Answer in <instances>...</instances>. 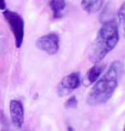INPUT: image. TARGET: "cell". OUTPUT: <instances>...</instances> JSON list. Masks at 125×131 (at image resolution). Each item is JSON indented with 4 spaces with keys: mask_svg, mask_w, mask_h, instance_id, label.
<instances>
[{
    "mask_svg": "<svg viewBox=\"0 0 125 131\" xmlns=\"http://www.w3.org/2000/svg\"><path fill=\"white\" fill-rule=\"evenodd\" d=\"M35 46L41 51H43L50 56L58 53L59 48H60V38H59V35L54 34V32H51V34L41 36L40 38L37 39Z\"/></svg>",
    "mask_w": 125,
    "mask_h": 131,
    "instance_id": "cell-4",
    "label": "cell"
},
{
    "mask_svg": "<svg viewBox=\"0 0 125 131\" xmlns=\"http://www.w3.org/2000/svg\"><path fill=\"white\" fill-rule=\"evenodd\" d=\"M9 111H10L11 122L14 127L18 129L22 128L24 121V110L22 103L18 100H11L9 103Z\"/></svg>",
    "mask_w": 125,
    "mask_h": 131,
    "instance_id": "cell-6",
    "label": "cell"
},
{
    "mask_svg": "<svg viewBox=\"0 0 125 131\" xmlns=\"http://www.w3.org/2000/svg\"><path fill=\"white\" fill-rule=\"evenodd\" d=\"M45 1L48 2V6L52 11V16L54 19H60L63 16L67 6L65 0H45Z\"/></svg>",
    "mask_w": 125,
    "mask_h": 131,
    "instance_id": "cell-7",
    "label": "cell"
},
{
    "mask_svg": "<svg viewBox=\"0 0 125 131\" xmlns=\"http://www.w3.org/2000/svg\"><path fill=\"white\" fill-rule=\"evenodd\" d=\"M117 17H118V20H120V24L122 26V28H123L124 35H125V2L121 6L118 14H117Z\"/></svg>",
    "mask_w": 125,
    "mask_h": 131,
    "instance_id": "cell-10",
    "label": "cell"
},
{
    "mask_svg": "<svg viewBox=\"0 0 125 131\" xmlns=\"http://www.w3.org/2000/svg\"><path fill=\"white\" fill-rule=\"evenodd\" d=\"M118 39H120V32L116 21L108 20L104 22L92 43L90 52L91 61L93 63H98L101 60H103L105 56L116 47Z\"/></svg>",
    "mask_w": 125,
    "mask_h": 131,
    "instance_id": "cell-2",
    "label": "cell"
},
{
    "mask_svg": "<svg viewBox=\"0 0 125 131\" xmlns=\"http://www.w3.org/2000/svg\"><path fill=\"white\" fill-rule=\"evenodd\" d=\"M123 131H125V127H124V130H123Z\"/></svg>",
    "mask_w": 125,
    "mask_h": 131,
    "instance_id": "cell-14",
    "label": "cell"
},
{
    "mask_svg": "<svg viewBox=\"0 0 125 131\" xmlns=\"http://www.w3.org/2000/svg\"><path fill=\"white\" fill-rule=\"evenodd\" d=\"M103 69H104V64H95V66H93V67H92L91 69L86 72V76H85L88 82L89 83H94L95 81L100 78Z\"/></svg>",
    "mask_w": 125,
    "mask_h": 131,
    "instance_id": "cell-9",
    "label": "cell"
},
{
    "mask_svg": "<svg viewBox=\"0 0 125 131\" xmlns=\"http://www.w3.org/2000/svg\"><path fill=\"white\" fill-rule=\"evenodd\" d=\"M81 83V78L80 74L78 72H72L68 76H65L63 79L60 81L58 86V93L59 96H67V94L71 93L73 90L79 88Z\"/></svg>",
    "mask_w": 125,
    "mask_h": 131,
    "instance_id": "cell-5",
    "label": "cell"
},
{
    "mask_svg": "<svg viewBox=\"0 0 125 131\" xmlns=\"http://www.w3.org/2000/svg\"><path fill=\"white\" fill-rule=\"evenodd\" d=\"M77 98H75L74 96H72L71 98H69V100L65 102V108H75L77 107Z\"/></svg>",
    "mask_w": 125,
    "mask_h": 131,
    "instance_id": "cell-11",
    "label": "cell"
},
{
    "mask_svg": "<svg viewBox=\"0 0 125 131\" xmlns=\"http://www.w3.org/2000/svg\"><path fill=\"white\" fill-rule=\"evenodd\" d=\"M0 10H6V2L5 0H0Z\"/></svg>",
    "mask_w": 125,
    "mask_h": 131,
    "instance_id": "cell-12",
    "label": "cell"
},
{
    "mask_svg": "<svg viewBox=\"0 0 125 131\" xmlns=\"http://www.w3.org/2000/svg\"><path fill=\"white\" fill-rule=\"evenodd\" d=\"M2 131H24V130H22V128H20V129H18V128H16V129H4Z\"/></svg>",
    "mask_w": 125,
    "mask_h": 131,
    "instance_id": "cell-13",
    "label": "cell"
},
{
    "mask_svg": "<svg viewBox=\"0 0 125 131\" xmlns=\"http://www.w3.org/2000/svg\"><path fill=\"white\" fill-rule=\"evenodd\" d=\"M104 2L105 0H81L82 8L88 14H95V12L100 11Z\"/></svg>",
    "mask_w": 125,
    "mask_h": 131,
    "instance_id": "cell-8",
    "label": "cell"
},
{
    "mask_svg": "<svg viewBox=\"0 0 125 131\" xmlns=\"http://www.w3.org/2000/svg\"><path fill=\"white\" fill-rule=\"evenodd\" d=\"M123 72V63L121 61L112 62L103 76L94 82V86L91 88L88 94L86 102L90 106L96 107L107 102L113 96L114 91L118 86Z\"/></svg>",
    "mask_w": 125,
    "mask_h": 131,
    "instance_id": "cell-1",
    "label": "cell"
},
{
    "mask_svg": "<svg viewBox=\"0 0 125 131\" xmlns=\"http://www.w3.org/2000/svg\"><path fill=\"white\" fill-rule=\"evenodd\" d=\"M4 18L6 21L8 22L9 28L11 29L12 35L15 38V43L17 48H20L23 42V37H24V21L21 15L18 12H15L12 10H4L2 11Z\"/></svg>",
    "mask_w": 125,
    "mask_h": 131,
    "instance_id": "cell-3",
    "label": "cell"
}]
</instances>
